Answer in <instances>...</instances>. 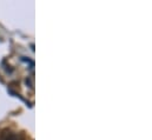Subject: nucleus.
I'll use <instances>...</instances> for the list:
<instances>
[]
</instances>
